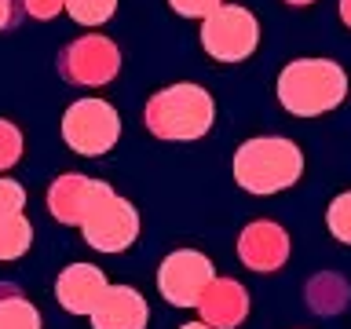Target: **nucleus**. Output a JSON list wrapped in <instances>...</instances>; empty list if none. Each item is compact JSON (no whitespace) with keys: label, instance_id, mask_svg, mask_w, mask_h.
I'll return each instance as SVG.
<instances>
[{"label":"nucleus","instance_id":"nucleus-1","mask_svg":"<svg viewBox=\"0 0 351 329\" xmlns=\"http://www.w3.org/2000/svg\"><path fill=\"white\" fill-rule=\"evenodd\" d=\"M234 183L245 194H278L300 183L304 150L282 136H256L234 150Z\"/></svg>","mask_w":351,"mask_h":329},{"label":"nucleus","instance_id":"nucleus-2","mask_svg":"<svg viewBox=\"0 0 351 329\" xmlns=\"http://www.w3.org/2000/svg\"><path fill=\"white\" fill-rule=\"evenodd\" d=\"M216 121V103L202 84H169L161 92H154L143 110V125L150 136L169 139V143H191L208 136Z\"/></svg>","mask_w":351,"mask_h":329},{"label":"nucleus","instance_id":"nucleus-3","mask_svg":"<svg viewBox=\"0 0 351 329\" xmlns=\"http://www.w3.org/2000/svg\"><path fill=\"white\" fill-rule=\"evenodd\" d=\"M348 95V73L333 59H293L278 73V103L293 117H322Z\"/></svg>","mask_w":351,"mask_h":329},{"label":"nucleus","instance_id":"nucleus-4","mask_svg":"<svg viewBox=\"0 0 351 329\" xmlns=\"http://www.w3.org/2000/svg\"><path fill=\"white\" fill-rule=\"evenodd\" d=\"M121 139V114L106 99H77L62 114V143L81 158H103Z\"/></svg>","mask_w":351,"mask_h":329},{"label":"nucleus","instance_id":"nucleus-5","mask_svg":"<svg viewBox=\"0 0 351 329\" xmlns=\"http://www.w3.org/2000/svg\"><path fill=\"white\" fill-rule=\"evenodd\" d=\"M260 44V22L241 4H219L202 19V48L216 62H245Z\"/></svg>","mask_w":351,"mask_h":329},{"label":"nucleus","instance_id":"nucleus-6","mask_svg":"<svg viewBox=\"0 0 351 329\" xmlns=\"http://www.w3.org/2000/svg\"><path fill=\"white\" fill-rule=\"evenodd\" d=\"M121 70V48L103 33H84L59 51V77L77 88H103Z\"/></svg>","mask_w":351,"mask_h":329},{"label":"nucleus","instance_id":"nucleus-7","mask_svg":"<svg viewBox=\"0 0 351 329\" xmlns=\"http://www.w3.org/2000/svg\"><path fill=\"white\" fill-rule=\"evenodd\" d=\"M81 234L95 252L117 256V252L132 249V241L139 238V212H136V205H132L128 197L114 194V186H110V191L92 205V212L84 216Z\"/></svg>","mask_w":351,"mask_h":329},{"label":"nucleus","instance_id":"nucleus-8","mask_svg":"<svg viewBox=\"0 0 351 329\" xmlns=\"http://www.w3.org/2000/svg\"><path fill=\"white\" fill-rule=\"evenodd\" d=\"M216 278V267L205 252L197 249H176L158 267V293L172 307H197L205 285Z\"/></svg>","mask_w":351,"mask_h":329},{"label":"nucleus","instance_id":"nucleus-9","mask_svg":"<svg viewBox=\"0 0 351 329\" xmlns=\"http://www.w3.org/2000/svg\"><path fill=\"white\" fill-rule=\"evenodd\" d=\"M110 191V183L103 180H88L81 172H66L59 180H51L48 186V212L66 227H81L84 216L92 212V205Z\"/></svg>","mask_w":351,"mask_h":329},{"label":"nucleus","instance_id":"nucleus-10","mask_svg":"<svg viewBox=\"0 0 351 329\" xmlns=\"http://www.w3.org/2000/svg\"><path fill=\"white\" fill-rule=\"evenodd\" d=\"M238 256L249 271L256 274H274L289 260V234L274 219H252L238 234Z\"/></svg>","mask_w":351,"mask_h":329},{"label":"nucleus","instance_id":"nucleus-11","mask_svg":"<svg viewBox=\"0 0 351 329\" xmlns=\"http://www.w3.org/2000/svg\"><path fill=\"white\" fill-rule=\"evenodd\" d=\"M88 318H92V329H147L150 307L132 285H106V293L99 296Z\"/></svg>","mask_w":351,"mask_h":329},{"label":"nucleus","instance_id":"nucleus-12","mask_svg":"<svg viewBox=\"0 0 351 329\" xmlns=\"http://www.w3.org/2000/svg\"><path fill=\"white\" fill-rule=\"evenodd\" d=\"M197 311L208 329H238L249 315V293L234 278H213L197 300Z\"/></svg>","mask_w":351,"mask_h":329},{"label":"nucleus","instance_id":"nucleus-13","mask_svg":"<svg viewBox=\"0 0 351 329\" xmlns=\"http://www.w3.org/2000/svg\"><path fill=\"white\" fill-rule=\"evenodd\" d=\"M106 274L95 263H70L55 282V300L66 315H88L106 293Z\"/></svg>","mask_w":351,"mask_h":329},{"label":"nucleus","instance_id":"nucleus-14","mask_svg":"<svg viewBox=\"0 0 351 329\" xmlns=\"http://www.w3.org/2000/svg\"><path fill=\"white\" fill-rule=\"evenodd\" d=\"M348 300H351V293H348L344 278H337V274H318V278L307 282V307L315 315H340Z\"/></svg>","mask_w":351,"mask_h":329},{"label":"nucleus","instance_id":"nucleus-15","mask_svg":"<svg viewBox=\"0 0 351 329\" xmlns=\"http://www.w3.org/2000/svg\"><path fill=\"white\" fill-rule=\"evenodd\" d=\"M33 245V223L22 212H0V260H19Z\"/></svg>","mask_w":351,"mask_h":329},{"label":"nucleus","instance_id":"nucleus-16","mask_svg":"<svg viewBox=\"0 0 351 329\" xmlns=\"http://www.w3.org/2000/svg\"><path fill=\"white\" fill-rule=\"evenodd\" d=\"M40 311L22 293L0 300V329H40Z\"/></svg>","mask_w":351,"mask_h":329},{"label":"nucleus","instance_id":"nucleus-17","mask_svg":"<svg viewBox=\"0 0 351 329\" xmlns=\"http://www.w3.org/2000/svg\"><path fill=\"white\" fill-rule=\"evenodd\" d=\"M62 11L77 26H103V22L114 19L117 0H62Z\"/></svg>","mask_w":351,"mask_h":329},{"label":"nucleus","instance_id":"nucleus-18","mask_svg":"<svg viewBox=\"0 0 351 329\" xmlns=\"http://www.w3.org/2000/svg\"><path fill=\"white\" fill-rule=\"evenodd\" d=\"M326 227H329V234H333L337 241L351 245V191L337 194L333 202H329V208H326Z\"/></svg>","mask_w":351,"mask_h":329},{"label":"nucleus","instance_id":"nucleus-19","mask_svg":"<svg viewBox=\"0 0 351 329\" xmlns=\"http://www.w3.org/2000/svg\"><path fill=\"white\" fill-rule=\"evenodd\" d=\"M22 158V132L11 121L0 117V172H8L11 164H19Z\"/></svg>","mask_w":351,"mask_h":329},{"label":"nucleus","instance_id":"nucleus-20","mask_svg":"<svg viewBox=\"0 0 351 329\" xmlns=\"http://www.w3.org/2000/svg\"><path fill=\"white\" fill-rule=\"evenodd\" d=\"M223 0H169V8L183 19H208Z\"/></svg>","mask_w":351,"mask_h":329},{"label":"nucleus","instance_id":"nucleus-21","mask_svg":"<svg viewBox=\"0 0 351 329\" xmlns=\"http://www.w3.org/2000/svg\"><path fill=\"white\" fill-rule=\"evenodd\" d=\"M26 205V191L15 180H0V212H22Z\"/></svg>","mask_w":351,"mask_h":329},{"label":"nucleus","instance_id":"nucleus-22","mask_svg":"<svg viewBox=\"0 0 351 329\" xmlns=\"http://www.w3.org/2000/svg\"><path fill=\"white\" fill-rule=\"evenodd\" d=\"M22 11L37 22H48L62 11V0H22Z\"/></svg>","mask_w":351,"mask_h":329},{"label":"nucleus","instance_id":"nucleus-23","mask_svg":"<svg viewBox=\"0 0 351 329\" xmlns=\"http://www.w3.org/2000/svg\"><path fill=\"white\" fill-rule=\"evenodd\" d=\"M19 22V11H15V0H0V29H11Z\"/></svg>","mask_w":351,"mask_h":329},{"label":"nucleus","instance_id":"nucleus-24","mask_svg":"<svg viewBox=\"0 0 351 329\" xmlns=\"http://www.w3.org/2000/svg\"><path fill=\"white\" fill-rule=\"evenodd\" d=\"M337 8H340V22H344V26L351 29V0H340Z\"/></svg>","mask_w":351,"mask_h":329},{"label":"nucleus","instance_id":"nucleus-25","mask_svg":"<svg viewBox=\"0 0 351 329\" xmlns=\"http://www.w3.org/2000/svg\"><path fill=\"white\" fill-rule=\"evenodd\" d=\"M19 289H15V285H11V282H0V300H4V296H15Z\"/></svg>","mask_w":351,"mask_h":329},{"label":"nucleus","instance_id":"nucleus-26","mask_svg":"<svg viewBox=\"0 0 351 329\" xmlns=\"http://www.w3.org/2000/svg\"><path fill=\"white\" fill-rule=\"evenodd\" d=\"M289 8H307V4H315V0H285Z\"/></svg>","mask_w":351,"mask_h":329},{"label":"nucleus","instance_id":"nucleus-27","mask_svg":"<svg viewBox=\"0 0 351 329\" xmlns=\"http://www.w3.org/2000/svg\"><path fill=\"white\" fill-rule=\"evenodd\" d=\"M180 329H208L205 322H186V326H180Z\"/></svg>","mask_w":351,"mask_h":329}]
</instances>
